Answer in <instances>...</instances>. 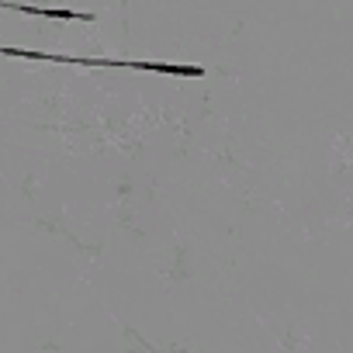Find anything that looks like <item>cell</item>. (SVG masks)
I'll return each instance as SVG.
<instances>
[{
	"instance_id": "6da1fadb",
	"label": "cell",
	"mask_w": 353,
	"mask_h": 353,
	"mask_svg": "<svg viewBox=\"0 0 353 353\" xmlns=\"http://www.w3.org/2000/svg\"><path fill=\"white\" fill-rule=\"evenodd\" d=\"M0 56H21V59H49V63H77V66H114V70H145V73H166V77H208L205 66H176V63H128V59H77V56H49L35 49H4Z\"/></svg>"
},
{
	"instance_id": "7a4b0ae2",
	"label": "cell",
	"mask_w": 353,
	"mask_h": 353,
	"mask_svg": "<svg viewBox=\"0 0 353 353\" xmlns=\"http://www.w3.org/2000/svg\"><path fill=\"white\" fill-rule=\"evenodd\" d=\"M0 8L25 11V14H39V18H56V21H97V14H83V11H59V8H32V4H18V0H0Z\"/></svg>"
}]
</instances>
